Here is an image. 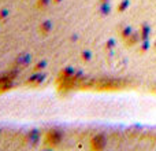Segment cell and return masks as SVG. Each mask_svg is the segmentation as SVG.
Wrapping results in <instances>:
<instances>
[{
  "label": "cell",
  "instance_id": "6da1fadb",
  "mask_svg": "<svg viewBox=\"0 0 156 151\" xmlns=\"http://www.w3.org/2000/svg\"><path fill=\"white\" fill-rule=\"evenodd\" d=\"M63 140V133L59 129H51L45 135V143L51 147H56Z\"/></svg>",
  "mask_w": 156,
  "mask_h": 151
},
{
  "label": "cell",
  "instance_id": "7a4b0ae2",
  "mask_svg": "<svg viewBox=\"0 0 156 151\" xmlns=\"http://www.w3.org/2000/svg\"><path fill=\"white\" fill-rule=\"evenodd\" d=\"M104 146H105V138L103 135H97L92 139V149L101 150Z\"/></svg>",
  "mask_w": 156,
  "mask_h": 151
},
{
  "label": "cell",
  "instance_id": "3957f363",
  "mask_svg": "<svg viewBox=\"0 0 156 151\" xmlns=\"http://www.w3.org/2000/svg\"><path fill=\"white\" fill-rule=\"evenodd\" d=\"M52 30V24L49 21H44L43 24L40 25V33L41 35H44V36H47L49 32Z\"/></svg>",
  "mask_w": 156,
  "mask_h": 151
},
{
  "label": "cell",
  "instance_id": "277c9868",
  "mask_svg": "<svg viewBox=\"0 0 156 151\" xmlns=\"http://www.w3.org/2000/svg\"><path fill=\"white\" fill-rule=\"evenodd\" d=\"M11 87V80L7 77H2L0 78V91H5Z\"/></svg>",
  "mask_w": 156,
  "mask_h": 151
},
{
  "label": "cell",
  "instance_id": "5b68a950",
  "mask_svg": "<svg viewBox=\"0 0 156 151\" xmlns=\"http://www.w3.org/2000/svg\"><path fill=\"white\" fill-rule=\"evenodd\" d=\"M51 2L52 0H37L36 2V7H37V10H45Z\"/></svg>",
  "mask_w": 156,
  "mask_h": 151
},
{
  "label": "cell",
  "instance_id": "8992f818",
  "mask_svg": "<svg viewBox=\"0 0 156 151\" xmlns=\"http://www.w3.org/2000/svg\"><path fill=\"white\" fill-rule=\"evenodd\" d=\"M7 15H8V11L7 10H2V11H0V21H3V19H4Z\"/></svg>",
  "mask_w": 156,
  "mask_h": 151
},
{
  "label": "cell",
  "instance_id": "52a82bcc",
  "mask_svg": "<svg viewBox=\"0 0 156 151\" xmlns=\"http://www.w3.org/2000/svg\"><path fill=\"white\" fill-rule=\"evenodd\" d=\"M82 59H83V61H89V59H90V54H89V51H83Z\"/></svg>",
  "mask_w": 156,
  "mask_h": 151
},
{
  "label": "cell",
  "instance_id": "ba28073f",
  "mask_svg": "<svg viewBox=\"0 0 156 151\" xmlns=\"http://www.w3.org/2000/svg\"><path fill=\"white\" fill-rule=\"evenodd\" d=\"M60 2H62V0H52V3H54V4H59Z\"/></svg>",
  "mask_w": 156,
  "mask_h": 151
}]
</instances>
